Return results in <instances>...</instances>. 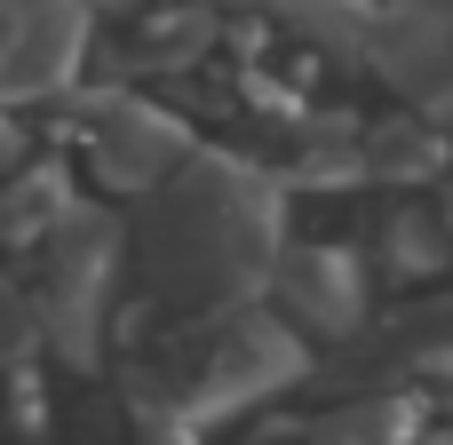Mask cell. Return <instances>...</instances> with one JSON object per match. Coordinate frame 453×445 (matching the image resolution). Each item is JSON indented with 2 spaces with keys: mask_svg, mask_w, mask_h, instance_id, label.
Returning <instances> with one entry per match:
<instances>
[{
  "mask_svg": "<svg viewBox=\"0 0 453 445\" xmlns=\"http://www.w3.org/2000/svg\"><path fill=\"white\" fill-rule=\"evenodd\" d=\"M279 263V191L247 159H183L175 191L143 223V271L159 303H247Z\"/></svg>",
  "mask_w": 453,
  "mask_h": 445,
  "instance_id": "obj_1",
  "label": "cell"
},
{
  "mask_svg": "<svg viewBox=\"0 0 453 445\" xmlns=\"http://www.w3.org/2000/svg\"><path fill=\"white\" fill-rule=\"evenodd\" d=\"M303 366H311V350H303V334H295L287 318H271V311H231V318L207 334L199 366H191L175 390H159V398H175L183 422H207V414H239V406L287 390Z\"/></svg>",
  "mask_w": 453,
  "mask_h": 445,
  "instance_id": "obj_2",
  "label": "cell"
},
{
  "mask_svg": "<svg viewBox=\"0 0 453 445\" xmlns=\"http://www.w3.org/2000/svg\"><path fill=\"white\" fill-rule=\"evenodd\" d=\"M271 287L295 334H358L366 318V263L350 247H279Z\"/></svg>",
  "mask_w": 453,
  "mask_h": 445,
  "instance_id": "obj_3",
  "label": "cell"
},
{
  "mask_svg": "<svg viewBox=\"0 0 453 445\" xmlns=\"http://www.w3.org/2000/svg\"><path fill=\"white\" fill-rule=\"evenodd\" d=\"M183 119H167L159 104H135V96H111L88 127V159L111 191H151L159 175H175L191 151H183Z\"/></svg>",
  "mask_w": 453,
  "mask_h": 445,
  "instance_id": "obj_4",
  "label": "cell"
},
{
  "mask_svg": "<svg viewBox=\"0 0 453 445\" xmlns=\"http://www.w3.org/2000/svg\"><path fill=\"white\" fill-rule=\"evenodd\" d=\"M80 16L72 0H0V96H40L72 72Z\"/></svg>",
  "mask_w": 453,
  "mask_h": 445,
  "instance_id": "obj_5",
  "label": "cell"
},
{
  "mask_svg": "<svg viewBox=\"0 0 453 445\" xmlns=\"http://www.w3.org/2000/svg\"><path fill=\"white\" fill-rule=\"evenodd\" d=\"M414 438H422V398L414 390H358L350 406L311 422V445H414Z\"/></svg>",
  "mask_w": 453,
  "mask_h": 445,
  "instance_id": "obj_6",
  "label": "cell"
},
{
  "mask_svg": "<svg viewBox=\"0 0 453 445\" xmlns=\"http://www.w3.org/2000/svg\"><path fill=\"white\" fill-rule=\"evenodd\" d=\"M358 167L366 183H430L446 175V135L430 119H374L358 127Z\"/></svg>",
  "mask_w": 453,
  "mask_h": 445,
  "instance_id": "obj_7",
  "label": "cell"
},
{
  "mask_svg": "<svg viewBox=\"0 0 453 445\" xmlns=\"http://www.w3.org/2000/svg\"><path fill=\"white\" fill-rule=\"evenodd\" d=\"M453 263V231L438 215H422V207H390V223H382V271L390 279H406V287H422V279H438Z\"/></svg>",
  "mask_w": 453,
  "mask_h": 445,
  "instance_id": "obj_8",
  "label": "cell"
},
{
  "mask_svg": "<svg viewBox=\"0 0 453 445\" xmlns=\"http://www.w3.org/2000/svg\"><path fill=\"white\" fill-rule=\"evenodd\" d=\"M271 8H279L287 32H303V40L334 48V56L366 48V32H374V0H271Z\"/></svg>",
  "mask_w": 453,
  "mask_h": 445,
  "instance_id": "obj_9",
  "label": "cell"
},
{
  "mask_svg": "<svg viewBox=\"0 0 453 445\" xmlns=\"http://www.w3.org/2000/svg\"><path fill=\"white\" fill-rule=\"evenodd\" d=\"M215 24H223L215 8H151V16H143V48H151L159 64H191V56L215 40Z\"/></svg>",
  "mask_w": 453,
  "mask_h": 445,
  "instance_id": "obj_10",
  "label": "cell"
},
{
  "mask_svg": "<svg viewBox=\"0 0 453 445\" xmlns=\"http://www.w3.org/2000/svg\"><path fill=\"white\" fill-rule=\"evenodd\" d=\"M24 342H32V311H24V303H16V287L0 279V366H8Z\"/></svg>",
  "mask_w": 453,
  "mask_h": 445,
  "instance_id": "obj_11",
  "label": "cell"
},
{
  "mask_svg": "<svg viewBox=\"0 0 453 445\" xmlns=\"http://www.w3.org/2000/svg\"><path fill=\"white\" fill-rule=\"evenodd\" d=\"M414 445H453V430H430V438H414Z\"/></svg>",
  "mask_w": 453,
  "mask_h": 445,
  "instance_id": "obj_12",
  "label": "cell"
},
{
  "mask_svg": "<svg viewBox=\"0 0 453 445\" xmlns=\"http://www.w3.org/2000/svg\"><path fill=\"white\" fill-rule=\"evenodd\" d=\"M438 223H446V231H453V175H446V215H438Z\"/></svg>",
  "mask_w": 453,
  "mask_h": 445,
  "instance_id": "obj_13",
  "label": "cell"
},
{
  "mask_svg": "<svg viewBox=\"0 0 453 445\" xmlns=\"http://www.w3.org/2000/svg\"><path fill=\"white\" fill-rule=\"evenodd\" d=\"M111 8H119V0H111Z\"/></svg>",
  "mask_w": 453,
  "mask_h": 445,
  "instance_id": "obj_14",
  "label": "cell"
}]
</instances>
